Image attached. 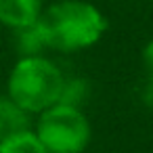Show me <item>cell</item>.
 <instances>
[{
    "label": "cell",
    "mask_w": 153,
    "mask_h": 153,
    "mask_svg": "<svg viewBox=\"0 0 153 153\" xmlns=\"http://www.w3.org/2000/svg\"><path fill=\"white\" fill-rule=\"evenodd\" d=\"M38 27L46 48L74 53L97 44L107 30V19L90 2L59 0L42 11Z\"/></svg>",
    "instance_id": "6da1fadb"
},
{
    "label": "cell",
    "mask_w": 153,
    "mask_h": 153,
    "mask_svg": "<svg viewBox=\"0 0 153 153\" xmlns=\"http://www.w3.org/2000/svg\"><path fill=\"white\" fill-rule=\"evenodd\" d=\"M63 74L40 57H21L9 76V99L27 113H42L59 103Z\"/></svg>",
    "instance_id": "7a4b0ae2"
},
{
    "label": "cell",
    "mask_w": 153,
    "mask_h": 153,
    "mask_svg": "<svg viewBox=\"0 0 153 153\" xmlns=\"http://www.w3.org/2000/svg\"><path fill=\"white\" fill-rule=\"evenodd\" d=\"M36 136L48 153H82L90 140V124L78 107L57 103L40 113Z\"/></svg>",
    "instance_id": "3957f363"
},
{
    "label": "cell",
    "mask_w": 153,
    "mask_h": 153,
    "mask_svg": "<svg viewBox=\"0 0 153 153\" xmlns=\"http://www.w3.org/2000/svg\"><path fill=\"white\" fill-rule=\"evenodd\" d=\"M42 15L40 0H0V23L21 30L38 23Z\"/></svg>",
    "instance_id": "277c9868"
},
{
    "label": "cell",
    "mask_w": 153,
    "mask_h": 153,
    "mask_svg": "<svg viewBox=\"0 0 153 153\" xmlns=\"http://www.w3.org/2000/svg\"><path fill=\"white\" fill-rule=\"evenodd\" d=\"M30 130L27 111L17 107L11 99H0V140Z\"/></svg>",
    "instance_id": "5b68a950"
},
{
    "label": "cell",
    "mask_w": 153,
    "mask_h": 153,
    "mask_svg": "<svg viewBox=\"0 0 153 153\" xmlns=\"http://www.w3.org/2000/svg\"><path fill=\"white\" fill-rule=\"evenodd\" d=\"M0 153H48L36 132L25 130L0 140Z\"/></svg>",
    "instance_id": "8992f818"
},
{
    "label": "cell",
    "mask_w": 153,
    "mask_h": 153,
    "mask_svg": "<svg viewBox=\"0 0 153 153\" xmlns=\"http://www.w3.org/2000/svg\"><path fill=\"white\" fill-rule=\"evenodd\" d=\"M15 46L23 57H40V53L46 48V44H44L38 23L15 30Z\"/></svg>",
    "instance_id": "52a82bcc"
},
{
    "label": "cell",
    "mask_w": 153,
    "mask_h": 153,
    "mask_svg": "<svg viewBox=\"0 0 153 153\" xmlns=\"http://www.w3.org/2000/svg\"><path fill=\"white\" fill-rule=\"evenodd\" d=\"M84 97H86V82L84 80H80V78L63 80V90H61V97H59L61 105H69V107L80 109V103L84 101Z\"/></svg>",
    "instance_id": "ba28073f"
},
{
    "label": "cell",
    "mask_w": 153,
    "mask_h": 153,
    "mask_svg": "<svg viewBox=\"0 0 153 153\" xmlns=\"http://www.w3.org/2000/svg\"><path fill=\"white\" fill-rule=\"evenodd\" d=\"M143 61H145L147 76H149V94H153V40L147 42V46L143 51Z\"/></svg>",
    "instance_id": "9c48e42d"
}]
</instances>
